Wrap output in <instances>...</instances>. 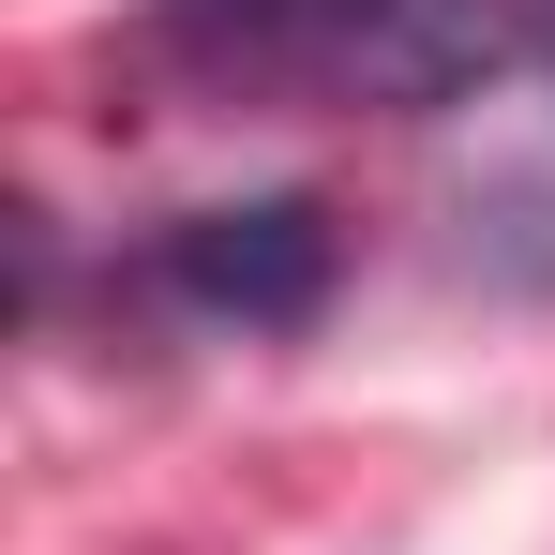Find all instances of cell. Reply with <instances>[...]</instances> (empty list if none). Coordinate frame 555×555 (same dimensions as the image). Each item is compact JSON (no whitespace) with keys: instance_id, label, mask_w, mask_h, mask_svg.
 Returning a JSON list of instances; mask_svg holds the SVG:
<instances>
[{"instance_id":"obj_1","label":"cell","mask_w":555,"mask_h":555,"mask_svg":"<svg viewBox=\"0 0 555 555\" xmlns=\"http://www.w3.org/2000/svg\"><path fill=\"white\" fill-rule=\"evenodd\" d=\"M151 30L181 46L210 91L271 105H451L511 61L495 0H151Z\"/></svg>"},{"instance_id":"obj_2","label":"cell","mask_w":555,"mask_h":555,"mask_svg":"<svg viewBox=\"0 0 555 555\" xmlns=\"http://www.w3.org/2000/svg\"><path fill=\"white\" fill-rule=\"evenodd\" d=\"M331 210H300V195H256V210H195V225H166V256H151V285L166 300H195V315H225V331H300L315 300H331Z\"/></svg>"}]
</instances>
